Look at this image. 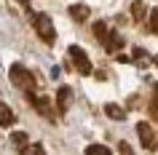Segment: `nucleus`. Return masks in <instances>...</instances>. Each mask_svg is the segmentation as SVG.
<instances>
[{
  "instance_id": "nucleus-11",
  "label": "nucleus",
  "mask_w": 158,
  "mask_h": 155,
  "mask_svg": "<svg viewBox=\"0 0 158 155\" xmlns=\"http://www.w3.org/2000/svg\"><path fill=\"white\" fill-rule=\"evenodd\" d=\"M11 142H14L16 150H22V147L27 145V134H24V131H16V134H11Z\"/></svg>"
},
{
  "instance_id": "nucleus-1",
  "label": "nucleus",
  "mask_w": 158,
  "mask_h": 155,
  "mask_svg": "<svg viewBox=\"0 0 158 155\" xmlns=\"http://www.w3.org/2000/svg\"><path fill=\"white\" fill-rule=\"evenodd\" d=\"M11 80H14V86H19V88L27 91V94L35 91V75L30 72L24 64H14L11 67Z\"/></svg>"
},
{
  "instance_id": "nucleus-8",
  "label": "nucleus",
  "mask_w": 158,
  "mask_h": 155,
  "mask_svg": "<svg viewBox=\"0 0 158 155\" xmlns=\"http://www.w3.org/2000/svg\"><path fill=\"white\" fill-rule=\"evenodd\" d=\"M14 112H11V107L6 102H0V126H14Z\"/></svg>"
},
{
  "instance_id": "nucleus-9",
  "label": "nucleus",
  "mask_w": 158,
  "mask_h": 155,
  "mask_svg": "<svg viewBox=\"0 0 158 155\" xmlns=\"http://www.w3.org/2000/svg\"><path fill=\"white\" fill-rule=\"evenodd\" d=\"M70 16H73L75 22H83V19H89V8H86L83 3H75L73 8H70Z\"/></svg>"
},
{
  "instance_id": "nucleus-13",
  "label": "nucleus",
  "mask_w": 158,
  "mask_h": 155,
  "mask_svg": "<svg viewBox=\"0 0 158 155\" xmlns=\"http://www.w3.org/2000/svg\"><path fill=\"white\" fill-rule=\"evenodd\" d=\"M94 35H97V40H105V35H107V24H105V22H97V24H94Z\"/></svg>"
},
{
  "instance_id": "nucleus-7",
  "label": "nucleus",
  "mask_w": 158,
  "mask_h": 155,
  "mask_svg": "<svg viewBox=\"0 0 158 155\" xmlns=\"http://www.w3.org/2000/svg\"><path fill=\"white\" fill-rule=\"evenodd\" d=\"M32 107H35V110H40L46 118L54 120V107H51V102H48L46 96H35V94H32Z\"/></svg>"
},
{
  "instance_id": "nucleus-12",
  "label": "nucleus",
  "mask_w": 158,
  "mask_h": 155,
  "mask_svg": "<svg viewBox=\"0 0 158 155\" xmlns=\"http://www.w3.org/2000/svg\"><path fill=\"white\" fill-rule=\"evenodd\" d=\"M86 155H110V150L105 145H89L86 147Z\"/></svg>"
},
{
  "instance_id": "nucleus-6",
  "label": "nucleus",
  "mask_w": 158,
  "mask_h": 155,
  "mask_svg": "<svg viewBox=\"0 0 158 155\" xmlns=\"http://www.w3.org/2000/svg\"><path fill=\"white\" fill-rule=\"evenodd\" d=\"M70 102H73V88L70 86H62L56 94V104H59V112H67L70 110Z\"/></svg>"
},
{
  "instance_id": "nucleus-3",
  "label": "nucleus",
  "mask_w": 158,
  "mask_h": 155,
  "mask_svg": "<svg viewBox=\"0 0 158 155\" xmlns=\"http://www.w3.org/2000/svg\"><path fill=\"white\" fill-rule=\"evenodd\" d=\"M70 56H73V64H75V70L81 75H91V59L86 56V51L81 48V46H70Z\"/></svg>"
},
{
  "instance_id": "nucleus-2",
  "label": "nucleus",
  "mask_w": 158,
  "mask_h": 155,
  "mask_svg": "<svg viewBox=\"0 0 158 155\" xmlns=\"http://www.w3.org/2000/svg\"><path fill=\"white\" fill-rule=\"evenodd\" d=\"M32 24H35V30H38V35L43 38V43H54L56 40V30H54V22H51L46 14H38V16H32Z\"/></svg>"
},
{
  "instance_id": "nucleus-5",
  "label": "nucleus",
  "mask_w": 158,
  "mask_h": 155,
  "mask_svg": "<svg viewBox=\"0 0 158 155\" xmlns=\"http://www.w3.org/2000/svg\"><path fill=\"white\" fill-rule=\"evenodd\" d=\"M102 43H105V48H107V54H118V51L123 48V38H121L118 32H107Z\"/></svg>"
},
{
  "instance_id": "nucleus-14",
  "label": "nucleus",
  "mask_w": 158,
  "mask_h": 155,
  "mask_svg": "<svg viewBox=\"0 0 158 155\" xmlns=\"http://www.w3.org/2000/svg\"><path fill=\"white\" fill-rule=\"evenodd\" d=\"M150 30L158 35V8H153V14H150Z\"/></svg>"
},
{
  "instance_id": "nucleus-10",
  "label": "nucleus",
  "mask_w": 158,
  "mask_h": 155,
  "mask_svg": "<svg viewBox=\"0 0 158 155\" xmlns=\"http://www.w3.org/2000/svg\"><path fill=\"white\" fill-rule=\"evenodd\" d=\"M105 112H107V118H113V120H123V110L118 104H113V102L105 104Z\"/></svg>"
},
{
  "instance_id": "nucleus-15",
  "label": "nucleus",
  "mask_w": 158,
  "mask_h": 155,
  "mask_svg": "<svg viewBox=\"0 0 158 155\" xmlns=\"http://www.w3.org/2000/svg\"><path fill=\"white\" fill-rule=\"evenodd\" d=\"M131 11H134V19L139 22V19H142V11H145V6H142V3H134V6H131Z\"/></svg>"
},
{
  "instance_id": "nucleus-16",
  "label": "nucleus",
  "mask_w": 158,
  "mask_h": 155,
  "mask_svg": "<svg viewBox=\"0 0 158 155\" xmlns=\"http://www.w3.org/2000/svg\"><path fill=\"white\" fill-rule=\"evenodd\" d=\"M24 153H43V145H24Z\"/></svg>"
},
{
  "instance_id": "nucleus-4",
  "label": "nucleus",
  "mask_w": 158,
  "mask_h": 155,
  "mask_svg": "<svg viewBox=\"0 0 158 155\" xmlns=\"http://www.w3.org/2000/svg\"><path fill=\"white\" fill-rule=\"evenodd\" d=\"M137 134H139V142H142V147H145V150H156V137H153V128H150L145 120L137 123Z\"/></svg>"
},
{
  "instance_id": "nucleus-17",
  "label": "nucleus",
  "mask_w": 158,
  "mask_h": 155,
  "mask_svg": "<svg viewBox=\"0 0 158 155\" xmlns=\"http://www.w3.org/2000/svg\"><path fill=\"white\" fill-rule=\"evenodd\" d=\"M153 110H156V112H158V96H156V104H153Z\"/></svg>"
}]
</instances>
